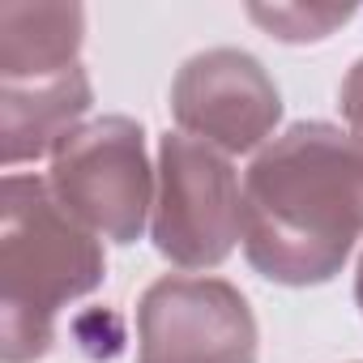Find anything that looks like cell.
<instances>
[{"instance_id": "cell-1", "label": "cell", "mask_w": 363, "mask_h": 363, "mask_svg": "<svg viewBox=\"0 0 363 363\" xmlns=\"http://www.w3.org/2000/svg\"><path fill=\"white\" fill-rule=\"evenodd\" d=\"M363 240V141L325 120L278 133L244 175V257L278 286H320Z\"/></svg>"}, {"instance_id": "cell-2", "label": "cell", "mask_w": 363, "mask_h": 363, "mask_svg": "<svg viewBox=\"0 0 363 363\" xmlns=\"http://www.w3.org/2000/svg\"><path fill=\"white\" fill-rule=\"evenodd\" d=\"M107 278L103 244L39 175L0 184V359L35 363L56 342L60 312Z\"/></svg>"}, {"instance_id": "cell-3", "label": "cell", "mask_w": 363, "mask_h": 363, "mask_svg": "<svg viewBox=\"0 0 363 363\" xmlns=\"http://www.w3.org/2000/svg\"><path fill=\"white\" fill-rule=\"evenodd\" d=\"M150 240L179 269H214L244 240V193L235 167L210 141L167 133L158 141V197Z\"/></svg>"}, {"instance_id": "cell-4", "label": "cell", "mask_w": 363, "mask_h": 363, "mask_svg": "<svg viewBox=\"0 0 363 363\" xmlns=\"http://www.w3.org/2000/svg\"><path fill=\"white\" fill-rule=\"evenodd\" d=\"M52 197L99 240L133 244L154 214V171L145 158V133L128 116H99L82 124L48 171Z\"/></svg>"}, {"instance_id": "cell-5", "label": "cell", "mask_w": 363, "mask_h": 363, "mask_svg": "<svg viewBox=\"0 0 363 363\" xmlns=\"http://www.w3.org/2000/svg\"><path fill=\"white\" fill-rule=\"evenodd\" d=\"M257 316L240 286L167 274L137 303V363H257Z\"/></svg>"}, {"instance_id": "cell-6", "label": "cell", "mask_w": 363, "mask_h": 363, "mask_svg": "<svg viewBox=\"0 0 363 363\" xmlns=\"http://www.w3.org/2000/svg\"><path fill=\"white\" fill-rule=\"evenodd\" d=\"M171 116L179 133L210 141L223 154H248L282 120V94L257 56L210 48L179 65L171 82Z\"/></svg>"}, {"instance_id": "cell-7", "label": "cell", "mask_w": 363, "mask_h": 363, "mask_svg": "<svg viewBox=\"0 0 363 363\" xmlns=\"http://www.w3.org/2000/svg\"><path fill=\"white\" fill-rule=\"evenodd\" d=\"M90 73L77 65L39 82H0V158L5 167L56 154L90 111Z\"/></svg>"}, {"instance_id": "cell-8", "label": "cell", "mask_w": 363, "mask_h": 363, "mask_svg": "<svg viewBox=\"0 0 363 363\" xmlns=\"http://www.w3.org/2000/svg\"><path fill=\"white\" fill-rule=\"evenodd\" d=\"M86 39L82 5H0V82H39L77 69Z\"/></svg>"}, {"instance_id": "cell-9", "label": "cell", "mask_w": 363, "mask_h": 363, "mask_svg": "<svg viewBox=\"0 0 363 363\" xmlns=\"http://www.w3.org/2000/svg\"><path fill=\"white\" fill-rule=\"evenodd\" d=\"M248 18L282 43H316L354 18L350 5H252Z\"/></svg>"}, {"instance_id": "cell-10", "label": "cell", "mask_w": 363, "mask_h": 363, "mask_svg": "<svg viewBox=\"0 0 363 363\" xmlns=\"http://www.w3.org/2000/svg\"><path fill=\"white\" fill-rule=\"evenodd\" d=\"M337 107H342L350 133L363 141V56L350 65V73H346V82H342V90H337Z\"/></svg>"}, {"instance_id": "cell-11", "label": "cell", "mask_w": 363, "mask_h": 363, "mask_svg": "<svg viewBox=\"0 0 363 363\" xmlns=\"http://www.w3.org/2000/svg\"><path fill=\"white\" fill-rule=\"evenodd\" d=\"M354 303L363 312V257H359V274H354Z\"/></svg>"}]
</instances>
